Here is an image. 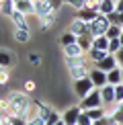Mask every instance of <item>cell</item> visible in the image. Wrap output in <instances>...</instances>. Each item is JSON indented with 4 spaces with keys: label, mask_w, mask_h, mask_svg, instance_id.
<instances>
[{
    "label": "cell",
    "mask_w": 123,
    "mask_h": 125,
    "mask_svg": "<svg viewBox=\"0 0 123 125\" xmlns=\"http://www.w3.org/2000/svg\"><path fill=\"white\" fill-rule=\"evenodd\" d=\"M33 101L29 98L27 92H19V90H12L8 92V96L4 98V113L8 117H25L27 119V113Z\"/></svg>",
    "instance_id": "cell-1"
},
{
    "label": "cell",
    "mask_w": 123,
    "mask_h": 125,
    "mask_svg": "<svg viewBox=\"0 0 123 125\" xmlns=\"http://www.w3.org/2000/svg\"><path fill=\"white\" fill-rule=\"evenodd\" d=\"M94 90V86H92V82H90V78L86 76V78H80V80H72V92H74V96L76 98H84V96H88L90 92Z\"/></svg>",
    "instance_id": "cell-2"
},
{
    "label": "cell",
    "mask_w": 123,
    "mask_h": 125,
    "mask_svg": "<svg viewBox=\"0 0 123 125\" xmlns=\"http://www.w3.org/2000/svg\"><path fill=\"white\" fill-rule=\"evenodd\" d=\"M78 107L82 109V111H90V109L105 107V105H102V98H101V88H94L88 96H84V98L78 103Z\"/></svg>",
    "instance_id": "cell-3"
},
{
    "label": "cell",
    "mask_w": 123,
    "mask_h": 125,
    "mask_svg": "<svg viewBox=\"0 0 123 125\" xmlns=\"http://www.w3.org/2000/svg\"><path fill=\"white\" fill-rule=\"evenodd\" d=\"M111 27L109 19L102 17V14H99L92 23H88V33L92 35V37H101V35H107V29Z\"/></svg>",
    "instance_id": "cell-4"
},
{
    "label": "cell",
    "mask_w": 123,
    "mask_h": 125,
    "mask_svg": "<svg viewBox=\"0 0 123 125\" xmlns=\"http://www.w3.org/2000/svg\"><path fill=\"white\" fill-rule=\"evenodd\" d=\"M35 2V17L37 19H43V17H49V14H53L55 10L51 6V0H33Z\"/></svg>",
    "instance_id": "cell-5"
},
{
    "label": "cell",
    "mask_w": 123,
    "mask_h": 125,
    "mask_svg": "<svg viewBox=\"0 0 123 125\" xmlns=\"http://www.w3.org/2000/svg\"><path fill=\"white\" fill-rule=\"evenodd\" d=\"M88 78H90V82H92V86H94V88H102V86H107V72H101L99 68H94V66L90 68Z\"/></svg>",
    "instance_id": "cell-6"
},
{
    "label": "cell",
    "mask_w": 123,
    "mask_h": 125,
    "mask_svg": "<svg viewBox=\"0 0 123 125\" xmlns=\"http://www.w3.org/2000/svg\"><path fill=\"white\" fill-rule=\"evenodd\" d=\"M68 31H70V33H74L76 37H82V35H88V23H84V21H80V19H74V17H72Z\"/></svg>",
    "instance_id": "cell-7"
},
{
    "label": "cell",
    "mask_w": 123,
    "mask_h": 125,
    "mask_svg": "<svg viewBox=\"0 0 123 125\" xmlns=\"http://www.w3.org/2000/svg\"><path fill=\"white\" fill-rule=\"evenodd\" d=\"M80 113H82V109L78 105H74V107L66 109V113H62V121H64L66 125H76V123H78Z\"/></svg>",
    "instance_id": "cell-8"
},
{
    "label": "cell",
    "mask_w": 123,
    "mask_h": 125,
    "mask_svg": "<svg viewBox=\"0 0 123 125\" xmlns=\"http://www.w3.org/2000/svg\"><path fill=\"white\" fill-rule=\"evenodd\" d=\"M14 10L25 14V17H29V14L35 12V2L33 0H14Z\"/></svg>",
    "instance_id": "cell-9"
},
{
    "label": "cell",
    "mask_w": 123,
    "mask_h": 125,
    "mask_svg": "<svg viewBox=\"0 0 123 125\" xmlns=\"http://www.w3.org/2000/svg\"><path fill=\"white\" fill-rule=\"evenodd\" d=\"M94 68H99L101 72H111V70H115V68H119V62H117L115 55H107L105 60H101L99 64H94Z\"/></svg>",
    "instance_id": "cell-10"
},
{
    "label": "cell",
    "mask_w": 123,
    "mask_h": 125,
    "mask_svg": "<svg viewBox=\"0 0 123 125\" xmlns=\"http://www.w3.org/2000/svg\"><path fill=\"white\" fill-rule=\"evenodd\" d=\"M101 98H102V105H115V86L107 84L101 88Z\"/></svg>",
    "instance_id": "cell-11"
},
{
    "label": "cell",
    "mask_w": 123,
    "mask_h": 125,
    "mask_svg": "<svg viewBox=\"0 0 123 125\" xmlns=\"http://www.w3.org/2000/svg\"><path fill=\"white\" fill-rule=\"evenodd\" d=\"M10 21L14 23V27H17L19 31H31V29H29V23H27V17L20 14V12H17V10L10 14Z\"/></svg>",
    "instance_id": "cell-12"
},
{
    "label": "cell",
    "mask_w": 123,
    "mask_h": 125,
    "mask_svg": "<svg viewBox=\"0 0 123 125\" xmlns=\"http://www.w3.org/2000/svg\"><path fill=\"white\" fill-rule=\"evenodd\" d=\"M107 51H102V49H96V47H90L88 51H86V60L90 62V64H99L101 60H105L107 58Z\"/></svg>",
    "instance_id": "cell-13"
},
{
    "label": "cell",
    "mask_w": 123,
    "mask_h": 125,
    "mask_svg": "<svg viewBox=\"0 0 123 125\" xmlns=\"http://www.w3.org/2000/svg\"><path fill=\"white\" fill-rule=\"evenodd\" d=\"M96 17H99V12L92 10V8H82L78 12H74V19H80V21H84V23H92Z\"/></svg>",
    "instance_id": "cell-14"
},
{
    "label": "cell",
    "mask_w": 123,
    "mask_h": 125,
    "mask_svg": "<svg viewBox=\"0 0 123 125\" xmlns=\"http://www.w3.org/2000/svg\"><path fill=\"white\" fill-rule=\"evenodd\" d=\"M14 53L10 49H0V68H10L14 66Z\"/></svg>",
    "instance_id": "cell-15"
},
{
    "label": "cell",
    "mask_w": 123,
    "mask_h": 125,
    "mask_svg": "<svg viewBox=\"0 0 123 125\" xmlns=\"http://www.w3.org/2000/svg\"><path fill=\"white\" fill-rule=\"evenodd\" d=\"M62 49H64V58H84V55H86L78 43L68 45V47H62Z\"/></svg>",
    "instance_id": "cell-16"
},
{
    "label": "cell",
    "mask_w": 123,
    "mask_h": 125,
    "mask_svg": "<svg viewBox=\"0 0 123 125\" xmlns=\"http://www.w3.org/2000/svg\"><path fill=\"white\" fill-rule=\"evenodd\" d=\"M70 72V76H72V80H80V78H86L88 76V72H90V66L86 64V66H76V68H72Z\"/></svg>",
    "instance_id": "cell-17"
},
{
    "label": "cell",
    "mask_w": 123,
    "mask_h": 125,
    "mask_svg": "<svg viewBox=\"0 0 123 125\" xmlns=\"http://www.w3.org/2000/svg\"><path fill=\"white\" fill-rule=\"evenodd\" d=\"M35 105H37V113H39V117H43V119H47L51 113L55 111V107L53 105H49V103H41V101H35Z\"/></svg>",
    "instance_id": "cell-18"
},
{
    "label": "cell",
    "mask_w": 123,
    "mask_h": 125,
    "mask_svg": "<svg viewBox=\"0 0 123 125\" xmlns=\"http://www.w3.org/2000/svg\"><path fill=\"white\" fill-rule=\"evenodd\" d=\"M107 84H111V86L123 84L121 82V66L115 68V70H111V72H107Z\"/></svg>",
    "instance_id": "cell-19"
},
{
    "label": "cell",
    "mask_w": 123,
    "mask_h": 125,
    "mask_svg": "<svg viewBox=\"0 0 123 125\" xmlns=\"http://www.w3.org/2000/svg\"><path fill=\"white\" fill-rule=\"evenodd\" d=\"M115 12V0H102L101 6H99V14L102 17H109V14Z\"/></svg>",
    "instance_id": "cell-20"
},
{
    "label": "cell",
    "mask_w": 123,
    "mask_h": 125,
    "mask_svg": "<svg viewBox=\"0 0 123 125\" xmlns=\"http://www.w3.org/2000/svg\"><path fill=\"white\" fill-rule=\"evenodd\" d=\"M37 21H39V31H47V29H51V25L58 21V12L49 14V17H43V19H37Z\"/></svg>",
    "instance_id": "cell-21"
},
{
    "label": "cell",
    "mask_w": 123,
    "mask_h": 125,
    "mask_svg": "<svg viewBox=\"0 0 123 125\" xmlns=\"http://www.w3.org/2000/svg\"><path fill=\"white\" fill-rule=\"evenodd\" d=\"M12 12H14V0H0V14L10 19Z\"/></svg>",
    "instance_id": "cell-22"
},
{
    "label": "cell",
    "mask_w": 123,
    "mask_h": 125,
    "mask_svg": "<svg viewBox=\"0 0 123 125\" xmlns=\"http://www.w3.org/2000/svg\"><path fill=\"white\" fill-rule=\"evenodd\" d=\"M92 47L96 49H102L109 53V39H107V35H101V37H94L92 39Z\"/></svg>",
    "instance_id": "cell-23"
},
{
    "label": "cell",
    "mask_w": 123,
    "mask_h": 125,
    "mask_svg": "<svg viewBox=\"0 0 123 125\" xmlns=\"http://www.w3.org/2000/svg\"><path fill=\"white\" fill-rule=\"evenodd\" d=\"M76 41H78V37H76L74 33H70V31H66V33L60 37V45L62 47H68V45H74Z\"/></svg>",
    "instance_id": "cell-24"
},
{
    "label": "cell",
    "mask_w": 123,
    "mask_h": 125,
    "mask_svg": "<svg viewBox=\"0 0 123 125\" xmlns=\"http://www.w3.org/2000/svg\"><path fill=\"white\" fill-rule=\"evenodd\" d=\"M64 62H66V66H68V70H72V68H76V66H86L88 64L86 55L84 58H64Z\"/></svg>",
    "instance_id": "cell-25"
},
{
    "label": "cell",
    "mask_w": 123,
    "mask_h": 125,
    "mask_svg": "<svg viewBox=\"0 0 123 125\" xmlns=\"http://www.w3.org/2000/svg\"><path fill=\"white\" fill-rule=\"evenodd\" d=\"M92 39H94V37H92V35L88 33V35H82V37H78V41H76V43H78L80 47H82V51L86 53V51L92 47Z\"/></svg>",
    "instance_id": "cell-26"
},
{
    "label": "cell",
    "mask_w": 123,
    "mask_h": 125,
    "mask_svg": "<svg viewBox=\"0 0 123 125\" xmlns=\"http://www.w3.org/2000/svg\"><path fill=\"white\" fill-rule=\"evenodd\" d=\"M88 113V117L92 119V121H99V119H102L107 115V111H105V107H99V109H90V111H86Z\"/></svg>",
    "instance_id": "cell-27"
},
{
    "label": "cell",
    "mask_w": 123,
    "mask_h": 125,
    "mask_svg": "<svg viewBox=\"0 0 123 125\" xmlns=\"http://www.w3.org/2000/svg\"><path fill=\"white\" fill-rule=\"evenodd\" d=\"M121 33H123V29H121V27H117V25H111V27L107 29V39H119V37H121Z\"/></svg>",
    "instance_id": "cell-28"
},
{
    "label": "cell",
    "mask_w": 123,
    "mask_h": 125,
    "mask_svg": "<svg viewBox=\"0 0 123 125\" xmlns=\"http://www.w3.org/2000/svg\"><path fill=\"white\" fill-rule=\"evenodd\" d=\"M14 39L19 41V43H27V41L31 39V31H14Z\"/></svg>",
    "instance_id": "cell-29"
},
{
    "label": "cell",
    "mask_w": 123,
    "mask_h": 125,
    "mask_svg": "<svg viewBox=\"0 0 123 125\" xmlns=\"http://www.w3.org/2000/svg\"><path fill=\"white\" fill-rule=\"evenodd\" d=\"M121 47H123V45H121L119 39H109V53L111 55H117V51H119Z\"/></svg>",
    "instance_id": "cell-30"
},
{
    "label": "cell",
    "mask_w": 123,
    "mask_h": 125,
    "mask_svg": "<svg viewBox=\"0 0 123 125\" xmlns=\"http://www.w3.org/2000/svg\"><path fill=\"white\" fill-rule=\"evenodd\" d=\"M60 121H62V115L58 113V109H55V111L51 113L47 119H45V125H55V123H60Z\"/></svg>",
    "instance_id": "cell-31"
},
{
    "label": "cell",
    "mask_w": 123,
    "mask_h": 125,
    "mask_svg": "<svg viewBox=\"0 0 123 125\" xmlns=\"http://www.w3.org/2000/svg\"><path fill=\"white\" fill-rule=\"evenodd\" d=\"M92 123H94V121H92V119L88 117V113L82 111V113H80V117H78V123H76V125H92Z\"/></svg>",
    "instance_id": "cell-32"
},
{
    "label": "cell",
    "mask_w": 123,
    "mask_h": 125,
    "mask_svg": "<svg viewBox=\"0 0 123 125\" xmlns=\"http://www.w3.org/2000/svg\"><path fill=\"white\" fill-rule=\"evenodd\" d=\"M27 58H29V62H31L33 66H41V53H37V51H31Z\"/></svg>",
    "instance_id": "cell-33"
},
{
    "label": "cell",
    "mask_w": 123,
    "mask_h": 125,
    "mask_svg": "<svg viewBox=\"0 0 123 125\" xmlns=\"http://www.w3.org/2000/svg\"><path fill=\"white\" fill-rule=\"evenodd\" d=\"M123 103V84L115 86V105H121Z\"/></svg>",
    "instance_id": "cell-34"
},
{
    "label": "cell",
    "mask_w": 123,
    "mask_h": 125,
    "mask_svg": "<svg viewBox=\"0 0 123 125\" xmlns=\"http://www.w3.org/2000/svg\"><path fill=\"white\" fill-rule=\"evenodd\" d=\"M8 82H10V74L6 72V68H2V70H0V86L8 84Z\"/></svg>",
    "instance_id": "cell-35"
},
{
    "label": "cell",
    "mask_w": 123,
    "mask_h": 125,
    "mask_svg": "<svg viewBox=\"0 0 123 125\" xmlns=\"http://www.w3.org/2000/svg\"><path fill=\"white\" fill-rule=\"evenodd\" d=\"M27 125H45V119L43 117H31V119H27Z\"/></svg>",
    "instance_id": "cell-36"
},
{
    "label": "cell",
    "mask_w": 123,
    "mask_h": 125,
    "mask_svg": "<svg viewBox=\"0 0 123 125\" xmlns=\"http://www.w3.org/2000/svg\"><path fill=\"white\" fill-rule=\"evenodd\" d=\"M111 123H113V117L109 115V113H107V115L102 117V119H99V121H94L92 125H111Z\"/></svg>",
    "instance_id": "cell-37"
},
{
    "label": "cell",
    "mask_w": 123,
    "mask_h": 125,
    "mask_svg": "<svg viewBox=\"0 0 123 125\" xmlns=\"http://www.w3.org/2000/svg\"><path fill=\"white\" fill-rule=\"evenodd\" d=\"M35 86H37V84H35L33 80H27V82H25V92H27V94H29V92H33Z\"/></svg>",
    "instance_id": "cell-38"
},
{
    "label": "cell",
    "mask_w": 123,
    "mask_h": 125,
    "mask_svg": "<svg viewBox=\"0 0 123 125\" xmlns=\"http://www.w3.org/2000/svg\"><path fill=\"white\" fill-rule=\"evenodd\" d=\"M10 121H12V125H27L25 117H10Z\"/></svg>",
    "instance_id": "cell-39"
},
{
    "label": "cell",
    "mask_w": 123,
    "mask_h": 125,
    "mask_svg": "<svg viewBox=\"0 0 123 125\" xmlns=\"http://www.w3.org/2000/svg\"><path fill=\"white\" fill-rule=\"evenodd\" d=\"M107 19H109L111 25H117V23H119V12H113V14H109ZM117 27H119V25H117Z\"/></svg>",
    "instance_id": "cell-40"
},
{
    "label": "cell",
    "mask_w": 123,
    "mask_h": 125,
    "mask_svg": "<svg viewBox=\"0 0 123 125\" xmlns=\"http://www.w3.org/2000/svg\"><path fill=\"white\" fill-rule=\"evenodd\" d=\"M64 0H51V6H53V10H55V12H58V10L62 8V6H64Z\"/></svg>",
    "instance_id": "cell-41"
},
{
    "label": "cell",
    "mask_w": 123,
    "mask_h": 125,
    "mask_svg": "<svg viewBox=\"0 0 123 125\" xmlns=\"http://www.w3.org/2000/svg\"><path fill=\"white\" fill-rule=\"evenodd\" d=\"M115 12H123V0H115Z\"/></svg>",
    "instance_id": "cell-42"
},
{
    "label": "cell",
    "mask_w": 123,
    "mask_h": 125,
    "mask_svg": "<svg viewBox=\"0 0 123 125\" xmlns=\"http://www.w3.org/2000/svg\"><path fill=\"white\" fill-rule=\"evenodd\" d=\"M115 58H117V62H119V66H123V47L117 51V55H115Z\"/></svg>",
    "instance_id": "cell-43"
},
{
    "label": "cell",
    "mask_w": 123,
    "mask_h": 125,
    "mask_svg": "<svg viewBox=\"0 0 123 125\" xmlns=\"http://www.w3.org/2000/svg\"><path fill=\"white\" fill-rule=\"evenodd\" d=\"M113 111H117V113H121V115H123V103H121V105H115Z\"/></svg>",
    "instance_id": "cell-44"
},
{
    "label": "cell",
    "mask_w": 123,
    "mask_h": 125,
    "mask_svg": "<svg viewBox=\"0 0 123 125\" xmlns=\"http://www.w3.org/2000/svg\"><path fill=\"white\" fill-rule=\"evenodd\" d=\"M117 25H119V27L123 29V12H119V23H117Z\"/></svg>",
    "instance_id": "cell-45"
},
{
    "label": "cell",
    "mask_w": 123,
    "mask_h": 125,
    "mask_svg": "<svg viewBox=\"0 0 123 125\" xmlns=\"http://www.w3.org/2000/svg\"><path fill=\"white\" fill-rule=\"evenodd\" d=\"M0 111H4V98H0Z\"/></svg>",
    "instance_id": "cell-46"
},
{
    "label": "cell",
    "mask_w": 123,
    "mask_h": 125,
    "mask_svg": "<svg viewBox=\"0 0 123 125\" xmlns=\"http://www.w3.org/2000/svg\"><path fill=\"white\" fill-rule=\"evenodd\" d=\"M121 82H123V66H121Z\"/></svg>",
    "instance_id": "cell-47"
},
{
    "label": "cell",
    "mask_w": 123,
    "mask_h": 125,
    "mask_svg": "<svg viewBox=\"0 0 123 125\" xmlns=\"http://www.w3.org/2000/svg\"><path fill=\"white\" fill-rule=\"evenodd\" d=\"M119 41H121V45H123V33H121V37H119Z\"/></svg>",
    "instance_id": "cell-48"
},
{
    "label": "cell",
    "mask_w": 123,
    "mask_h": 125,
    "mask_svg": "<svg viewBox=\"0 0 123 125\" xmlns=\"http://www.w3.org/2000/svg\"><path fill=\"white\" fill-rule=\"evenodd\" d=\"M55 125H66V123H64V121H60V123H55Z\"/></svg>",
    "instance_id": "cell-49"
}]
</instances>
